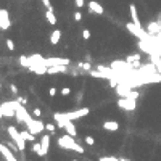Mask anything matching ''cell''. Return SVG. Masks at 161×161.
Masks as SVG:
<instances>
[{
    "label": "cell",
    "mask_w": 161,
    "mask_h": 161,
    "mask_svg": "<svg viewBox=\"0 0 161 161\" xmlns=\"http://www.w3.org/2000/svg\"><path fill=\"white\" fill-rule=\"evenodd\" d=\"M60 39H61V31L60 29H55L53 32H52V36H50V42L53 44V45H56L60 42Z\"/></svg>",
    "instance_id": "ac0fdd59"
},
{
    "label": "cell",
    "mask_w": 161,
    "mask_h": 161,
    "mask_svg": "<svg viewBox=\"0 0 161 161\" xmlns=\"http://www.w3.org/2000/svg\"><path fill=\"white\" fill-rule=\"evenodd\" d=\"M82 37H84L86 40H89V39H90V31H89V29H84V31H82Z\"/></svg>",
    "instance_id": "484cf974"
},
{
    "label": "cell",
    "mask_w": 161,
    "mask_h": 161,
    "mask_svg": "<svg viewBox=\"0 0 161 161\" xmlns=\"http://www.w3.org/2000/svg\"><path fill=\"white\" fill-rule=\"evenodd\" d=\"M45 18H47V21H49L50 24H56V16H55V13H53V8H49L47 10V13H45Z\"/></svg>",
    "instance_id": "e0dca14e"
},
{
    "label": "cell",
    "mask_w": 161,
    "mask_h": 161,
    "mask_svg": "<svg viewBox=\"0 0 161 161\" xmlns=\"http://www.w3.org/2000/svg\"><path fill=\"white\" fill-rule=\"evenodd\" d=\"M49 93H50L52 97H55V95H56V89H55V87H50V89H49Z\"/></svg>",
    "instance_id": "d6a6232c"
},
{
    "label": "cell",
    "mask_w": 161,
    "mask_h": 161,
    "mask_svg": "<svg viewBox=\"0 0 161 161\" xmlns=\"http://www.w3.org/2000/svg\"><path fill=\"white\" fill-rule=\"evenodd\" d=\"M24 124L27 126V130H29L31 134H34V135L40 134V132L45 129V126H44V122H42V121H39V119H32V116H29V115L26 116Z\"/></svg>",
    "instance_id": "7a4b0ae2"
},
{
    "label": "cell",
    "mask_w": 161,
    "mask_h": 161,
    "mask_svg": "<svg viewBox=\"0 0 161 161\" xmlns=\"http://www.w3.org/2000/svg\"><path fill=\"white\" fill-rule=\"evenodd\" d=\"M3 118V115H2V110H0V119H2Z\"/></svg>",
    "instance_id": "74e56055"
},
{
    "label": "cell",
    "mask_w": 161,
    "mask_h": 161,
    "mask_svg": "<svg viewBox=\"0 0 161 161\" xmlns=\"http://www.w3.org/2000/svg\"><path fill=\"white\" fill-rule=\"evenodd\" d=\"M58 145L61 148H66V150H71V151H76V153H84V148L76 142V137L73 135H63L58 139Z\"/></svg>",
    "instance_id": "6da1fadb"
},
{
    "label": "cell",
    "mask_w": 161,
    "mask_h": 161,
    "mask_svg": "<svg viewBox=\"0 0 161 161\" xmlns=\"http://www.w3.org/2000/svg\"><path fill=\"white\" fill-rule=\"evenodd\" d=\"M118 107L122 108V110H127V111H134L135 107H137V103H135V100H132V98H124V97H121L119 102H118Z\"/></svg>",
    "instance_id": "8992f818"
},
{
    "label": "cell",
    "mask_w": 161,
    "mask_h": 161,
    "mask_svg": "<svg viewBox=\"0 0 161 161\" xmlns=\"http://www.w3.org/2000/svg\"><path fill=\"white\" fill-rule=\"evenodd\" d=\"M10 90H12V93L18 95V89H16V86H15V84H10Z\"/></svg>",
    "instance_id": "f546056e"
},
{
    "label": "cell",
    "mask_w": 161,
    "mask_h": 161,
    "mask_svg": "<svg viewBox=\"0 0 161 161\" xmlns=\"http://www.w3.org/2000/svg\"><path fill=\"white\" fill-rule=\"evenodd\" d=\"M116 92L119 97H124V98H130V93H132V87H129L127 84H118L116 86Z\"/></svg>",
    "instance_id": "ba28073f"
},
{
    "label": "cell",
    "mask_w": 161,
    "mask_h": 161,
    "mask_svg": "<svg viewBox=\"0 0 161 161\" xmlns=\"http://www.w3.org/2000/svg\"><path fill=\"white\" fill-rule=\"evenodd\" d=\"M42 3L47 7V10H49V8H52V5H50V0H42Z\"/></svg>",
    "instance_id": "836d02e7"
},
{
    "label": "cell",
    "mask_w": 161,
    "mask_h": 161,
    "mask_svg": "<svg viewBox=\"0 0 161 161\" xmlns=\"http://www.w3.org/2000/svg\"><path fill=\"white\" fill-rule=\"evenodd\" d=\"M7 18H8V12L7 10H0V21L7 20Z\"/></svg>",
    "instance_id": "d4e9b609"
},
{
    "label": "cell",
    "mask_w": 161,
    "mask_h": 161,
    "mask_svg": "<svg viewBox=\"0 0 161 161\" xmlns=\"http://www.w3.org/2000/svg\"><path fill=\"white\" fill-rule=\"evenodd\" d=\"M16 103H18V100H16V102H5V103L0 105L2 115H3L5 118H13V116L16 115Z\"/></svg>",
    "instance_id": "277c9868"
},
{
    "label": "cell",
    "mask_w": 161,
    "mask_h": 161,
    "mask_svg": "<svg viewBox=\"0 0 161 161\" xmlns=\"http://www.w3.org/2000/svg\"><path fill=\"white\" fill-rule=\"evenodd\" d=\"M89 8H90L92 13H95V15H103V7H102L100 3H97L95 0H90V2H89Z\"/></svg>",
    "instance_id": "30bf717a"
},
{
    "label": "cell",
    "mask_w": 161,
    "mask_h": 161,
    "mask_svg": "<svg viewBox=\"0 0 161 161\" xmlns=\"http://www.w3.org/2000/svg\"><path fill=\"white\" fill-rule=\"evenodd\" d=\"M148 27H147V31L150 32V34H153V36H156L159 31H161V24L158 23V21H153V23H150V24H147Z\"/></svg>",
    "instance_id": "5bb4252c"
},
{
    "label": "cell",
    "mask_w": 161,
    "mask_h": 161,
    "mask_svg": "<svg viewBox=\"0 0 161 161\" xmlns=\"http://www.w3.org/2000/svg\"><path fill=\"white\" fill-rule=\"evenodd\" d=\"M18 102H20L21 105H24V103H26V98H23V97H18Z\"/></svg>",
    "instance_id": "8d00e7d4"
},
{
    "label": "cell",
    "mask_w": 161,
    "mask_h": 161,
    "mask_svg": "<svg viewBox=\"0 0 161 161\" xmlns=\"http://www.w3.org/2000/svg\"><path fill=\"white\" fill-rule=\"evenodd\" d=\"M64 129H66V132H68L69 135H73V137L78 135V130H76V127H74V124H73V121H69L68 124L64 126Z\"/></svg>",
    "instance_id": "d6986e66"
},
{
    "label": "cell",
    "mask_w": 161,
    "mask_h": 161,
    "mask_svg": "<svg viewBox=\"0 0 161 161\" xmlns=\"http://www.w3.org/2000/svg\"><path fill=\"white\" fill-rule=\"evenodd\" d=\"M103 129L110 130V132H115V130L119 129V124L116 121H107V122H103Z\"/></svg>",
    "instance_id": "9a60e30c"
},
{
    "label": "cell",
    "mask_w": 161,
    "mask_h": 161,
    "mask_svg": "<svg viewBox=\"0 0 161 161\" xmlns=\"http://www.w3.org/2000/svg\"><path fill=\"white\" fill-rule=\"evenodd\" d=\"M32 150H34L39 156H42V147H40V142H36V144L32 145Z\"/></svg>",
    "instance_id": "44dd1931"
},
{
    "label": "cell",
    "mask_w": 161,
    "mask_h": 161,
    "mask_svg": "<svg viewBox=\"0 0 161 161\" xmlns=\"http://www.w3.org/2000/svg\"><path fill=\"white\" fill-rule=\"evenodd\" d=\"M0 27H2V29H10V20H2L0 21Z\"/></svg>",
    "instance_id": "7402d4cb"
},
{
    "label": "cell",
    "mask_w": 161,
    "mask_h": 161,
    "mask_svg": "<svg viewBox=\"0 0 161 161\" xmlns=\"http://www.w3.org/2000/svg\"><path fill=\"white\" fill-rule=\"evenodd\" d=\"M40 147H42V156L49 153V147H50V135H44L40 140Z\"/></svg>",
    "instance_id": "8fae6325"
},
{
    "label": "cell",
    "mask_w": 161,
    "mask_h": 161,
    "mask_svg": "<svg viewBox=\"0 0 161 161\" xmlns=\"http://www.w3.org/2000/svg\"><path fill=\"white\" fill-rule=\"evenodd\" d=\"M69 93H71V89H69V87H63V89H61V95H69Z\"/></svg>",
    "instance_id": "4316f807"
},
{
    "label": "cell",
    "mask_w": 161,
    "mask_h": 161,
    "mask_svg": "<svg viewBox=\"0 0 161 161\" xmlns=\"http://www.w3.org/2000/svg\"><path fill=\"white\" fill-rule=\"evenodd\" d=\"M55 126L53 124H45V130H49V132H55Z\"/></svg>",
    "instance_id": "83f0119b"
},
{
    "label": "cell",
    "mask_w": 161,
    "mask_h": 161,
    "mask_svg": "<svg viewBox=\"0 0 161 161\" xmlns=\"http://www.w3.org/2000/svg\"><path fill=\"white\" fill-rule=\"evenodd\" d=\"M79 66H81V68H82V69H87V71L90 69V64H89V63H81Z\"/></svg>",
    "instance_id": "1f68e13d"
},
{
    "label": "cell",
    "mask_w": 161,
    "mask_h": 161,
    "mask_svg": "<svg viewBox=\"0 0 161 161\" xmlns=\"http://www.w3.org/2000/svg\"><path fill=\"white\" fill-rule=\"evenodd\" d=\"M76 7H78V8L84 7V0H76Z\"/></svg>",
    "instance_id": "e575fe53"
},
{
    "label": "cell",
    "mask_w": 161,
    "mask_h": 161,
    "mask_svg": "<svg viewBox=\"0 0 161 161\" xmlns=\"http://www.w3.org/2000/svg\"><path fill=\"white\" fill-rule=\"evenodd\" d=\"M58 64H69L68 58H58V56H52V58H45V66H58Z\"/></svg>",
    "instance_id": "52a82bcc"
},
{
    "label": "cell",
    "mask_w": 161,
    "mask_h": 161,
    "mask_svg": "<svg viewBox=\"0 0 161 161\" xmlns=\"http://www.w3.org/2000/svg\"><path fill=\"white\" fill-rule=\"evenodd\" d=\"M40 115H42V111H40L39 108H36V110H34V116H40Z\"/></svg>",
    "instance_id": "d590c367"
},
{
    "label": "cell",
    "mask_w": 161,
    "mask_h": 161,
    "mask_svg": "<svg viewBox=\"0 0 161 161\" xmlns=\"http://www.w3.org/2000/svg\"><path fill=\"white\" fill-rule=\"evenodd\" d=\"M64 71H68V64H58V66H50V68L47 69V73H49V74L64 73Z\"/></svg>",
    "instance_id": "7c38bea8"
},
{
    "label": "cell",
    "mask_w": 161,
    "mask_h": 161,
    "mask_svg": "<svg viewBox=\"0 0 161 161\" xmlns=\"http://www.w3.org/2000/svg\"><path fill=\"white\" fill-rule=\"evenodd\" d=\"M0 153H2V155L7 158V161H16V158L13 156V153H12V151L8 150L3 144H0Z\"/></svg>",
    "instance_id": "4fadbf2b"
},
{
    "label": "cell",
    "mask_w": 161,
    "mask_h": 161,
    "mask_svg": "<svg viewBox=\"0 0 161 161\" xmlns=\"http://www.w3.org/2000/svg\"><path fill=\"white\" fill-rule=\"evenodd\" d=\"M0 87H2V84H0Z\"/></svg>",
    "instance_id": "f35d334b"
},
{
    "label": "cell",
    "mask_w": 161,
    "mask_h": 161,
    "mask_svg": "<svg viewBox=\"0 0 161 161\" xmlns=\"http://www.w3.org/2000/svg\"><path fill=\"white\" fill-rule=\"evenodd\" d=\"M81 18H82L81 12H76V13H74V20H76V21H81Z\"/></svg>",
    "instance_id": "4dcf8cb0"
},
{
    "label": "cell",
    "mask_w": 161,
    "mask_h": 161,
    "mask_svg": "<svg viewBox=\"0 0 161 161\" xmlns=\"http://www.w3.org/2000/svg\"><path fill=\"white\" fill-rule=\"evenodd\" d=\"M20 134H21V137H23L26 142H34V134H31L29 130H21Z\"/></svg>",
    "instance_id": "ffe728a7"
},
{
    "label": "cell",
    "mask_w": 161,
    "mask_h": 161,
    "mask_svg": "<svg viewBox=\"0 0 161 161\" xmlns=\"http://www.w3.org/2000/svg\"><path fill=\"white\" fill-rule=\"evenodd\" d=\"M89 108H79V110H74V111H68V113H63V116L68 119V121H76V119H81L84 116L89 115Z\"/></svg>",
    "instance_id": "5b68a950"
},
{
    "label": "cell",
    "mask_w": 161,
    "mask_h": 161,
    "mask_svg": "<svg viewBox=\"0 0 161 161\" xmlns=\"http://www.w3.org/2000/svg\"><path fill=\"white\" fill-rule=\"evenodd\" d=\"M7 47H8V50H15V44H13V40L12 39H7Z\"/></svg>",
    "instance_id": "cb8c5ba5"
},
{
    "label": "cell",
    "mask_w": 161,
    "mask_h": 161,
    "mask_svg": "<svg viewBox=\"0 0 161 161\" xmlns=\"http://www.w3.org/2000/svg\"><path fill=\"white\" fill-rule=\"evenodd\" d=\"M98 161H124V159H118L115 156H102Z\"/></svg>",
    "instance_id": "603a6c76"
},
{
    "label": "cell",
    "mask_w": 161,
    "mask_h": 161,
    "mask_svg": "<svg viewBox=\"0 0 161 161\" xmlns=\"http://www.w3.org/2000/svg\"><path fill=\"white\" fill-rule=\"evenodd\" d=\"M8 135H10L12 140L16 144V148H18V150H20V151H24V148H26V140L21 137L20 130H18L15 126H10V127H8Z\"/></svg>",
    "instance_id": "3957f363"
},
{
    "label": "cell",
    "mask_w": 161,
    "mask_h": 161,
    "mask_svg": "<svg viewBox=\"0 0 161 161\" xmlns=\"http://www.w3.org/2000/svg\"><path fill=\"white\" fill-rule=\"evenodd\" d=\"M129 8H130V18H132V23H134L135 26L144 27V26H142V23H140V18H139V13H137V8H135V5L132 3Z\"/></svg>",
    "instance_id": "9c48e42d"
},
{
    "label": "cell",
    "mask_w": 161,
    "mask_h": 161,
    "mask_svg": "<svg viewBox=\"0 0 161 161\" xmlns=\"http://www.w3.org/2000/svg\"><path fill=\"white\" fill-rule=\"evenodd\" d=\"M86 144H87V145H93V144H95V140H93L90 135H87V137H86Z\"/></svg>",
    "instance_id": "f1b7e54d"
},
{
    "label": "cell",
    "mask_w": 161,
    "mask_h": 161,
    "mask_svg": "<svg viewBox=\"0 0 161 161\" xmlns=\"http://www.w3.org/2000/svg\"><path fill=\"white\" fill-rule=\"evenodd\" d=\"M29 69L36 74H45L49 68H47L45 64H32V66H29Z\"/></svg>",
    "instance_id": "2e32d148"
}]
</instances>
